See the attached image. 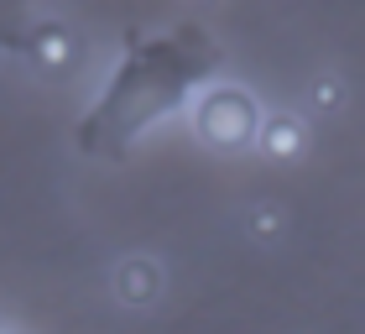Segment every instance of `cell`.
Returning <instances> with one entry per match:
<instances>
[{
	"label": "cell",
	"instance_id": "cell-1",
	"mask_svg": "<svg viewBox=\"0 0 365 334\" xmlns=\"http://www.w3.org/2000/svg\"><path fill=\"white\" fill-rule=\"evenodd\" d=\"M193 131L198 141L214 146V152H240V146H251L261 136V110L256 99L235 89V84H214V89L198 99L193 110Z\"/></svg>",
	"mask_w": 365,
	"mask_h": 334
},
{
	"label": "cell",
	"instance_id": "cell-2",
	"mask_svg": "<svg viewBox=\"0 0 365 334\" xmlns=\"http://www.w3.org/2000/svg\"><path fill=\"white\" fill-rule=\"evenodd\" d=\"M162 288H168V277H162V261L157 256H120L115 261V272H110V293H115V303L120 308H152L157 298H162Z\"/></svg>",
	"mask_w": 365,
	"mask_h": 334
},
{
	"label": "cell",
	"instance_id": "cell-3",
	"mask_svg": "<svg viewBox=\"0 0 365 334\" xmlns=\"http://www.w3.org/2000/svg\"><path fill=\"white\" fill-rule=\"evenodd\" d=\"M261 152L272 162H297L308 152V126L297 121V115H287V110L267 115V121H261Z\"/></svg>",
	"mask_w": 365,
	"mask_h": 334
},
{
	"label": "cell",
	"instance_id": "cell-4",
	"mask_svg": "<svg viewBox=\"0 0 365 334\" xmlns=\"http://www.w3.org/2000/svg\"><path fill=\"white\" fill-rule=\"evenodd\" d=\"M282 230H287L282 204H251V209H245V236H251V241L272 246V241H282Z\"/></svg>",
	"mask_w": 365,
	"mask_h": 334
},
{
	"label": "cell",
	"instance_id": "cell-5",
	"mask_svg": "<svg viewBox=\"0 0 365 334\" xmlns=\"http://www.w3.org/2000/svg\"><path fill=\"white\" fill-rule=\"evenodd\" d=\"M37 63H42V69H68V63H73L68 31H42V37H37Z\"/></svg>",
	"mask_w": 365,
	"mask_h": 334
},
{
	"label": "cell",
	"instance_id": "cell-6",
	"mask_svg": "<svg viewBox=\"0 0 365 334\" xmlns=\"http://www.w3.org/2000/svg\"><path fill=\"white\" fill-rule=\"evenodd\" d=\"M313 99H319V110H339L344 105V84L334 74H324L319 84H313Z\"/></svg>",
	"mask_w": 365,
	"mask_h": 334
}]
</instances>
